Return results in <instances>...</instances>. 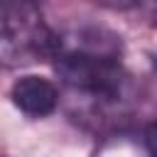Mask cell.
Instances as JSON below:
<instances>
[{
    "mask_svg": "<svg viewBox=\"0 0 157 157\" xmlns=\"http://www.w3.org/2000/svg\"><path fill=\"white\" fill-rule=\"evenodd\" d=\"M54 71L71 113L96 128L125 120L135 98V81L123 64V42L96 25L54 29Z\"/></svg>",
    "mask_w": 157,
    "mask_h": 157,
    "instance_id": "cell-1",
    "label": "cell"
},
{
    "mask_svg": "<svg viewBox=\"0 0 157 157\" xmlns=\"http://www.w3.org/2000/svg\"><path fill=\"white\" fill-rule=\"evenodd\" d=\"M54 29L44 22L39 2L0 5V66L17 69L52 59Z\"/></svg>",
    "mask_w": 157,
    "mask_h": 157,
    "instance_id": "cell-2",
    "label": "cell"
},
{
    "mask_svg": "<svg viewBox=\"0 0 157 157\" xmlns=\"http://www.w3.org/2000/svg\"><path fill=\"white\" fill-rule=\"evenodd\" d=\"M10 98L20 113H25L29 118H47L59 108L61 91L54 81L37 76V74H27L12 83Z\"/></svg>",
    "mask_w": 157,
    "mask_h": 157,
    "instance_id": "cell-3",
    "label": "cell"
},
{
    "mask_svg": "<svg viewBox=\"0 0 157 157\" xmlns=\"http://www.w3.org/2000/svg\"><path fill=\"white\" fill-rule=\"evenodd\" d=\"M91 2H96L101 7H108V10H132L142 0H91Z\"/></svg>",
    "mask_w": 157,
    "mask_h": 157,
    "instance_id": "cell-4",
    "label": "cell"
},
{
    "mask_svg": "<svg viewBox=\"0 0 157 157\" xmlns=\"http://www.w3.org/2000/svg\"><path fill=\"white\" fill-rule=\"evenodd\" d=\"M15 2H39V0H0V5H15Z\"/></svg>",
    "mask_w": 157,
    "mask_h": 157,
    "instance_id": "cell-5",
    "label": "cell"
}]
</instances>
